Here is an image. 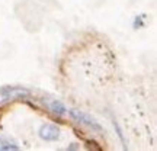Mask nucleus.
<instances>
[{
	"mask_svg": "<svg viewBox=\"0 0 157 151\" xmlns=\"http://www.w3.org/2000/svg\"><path fill=\"white\" fill-rule=\"evenodd\" d=\"M90 123L26 90L0 93V150H103Z\"/></svg>",
	"mask_w": 157,
	"mask_h": 151,
	"instance_id": "nucleus-1",
	"label": "nucleus"
}]
</instances>
